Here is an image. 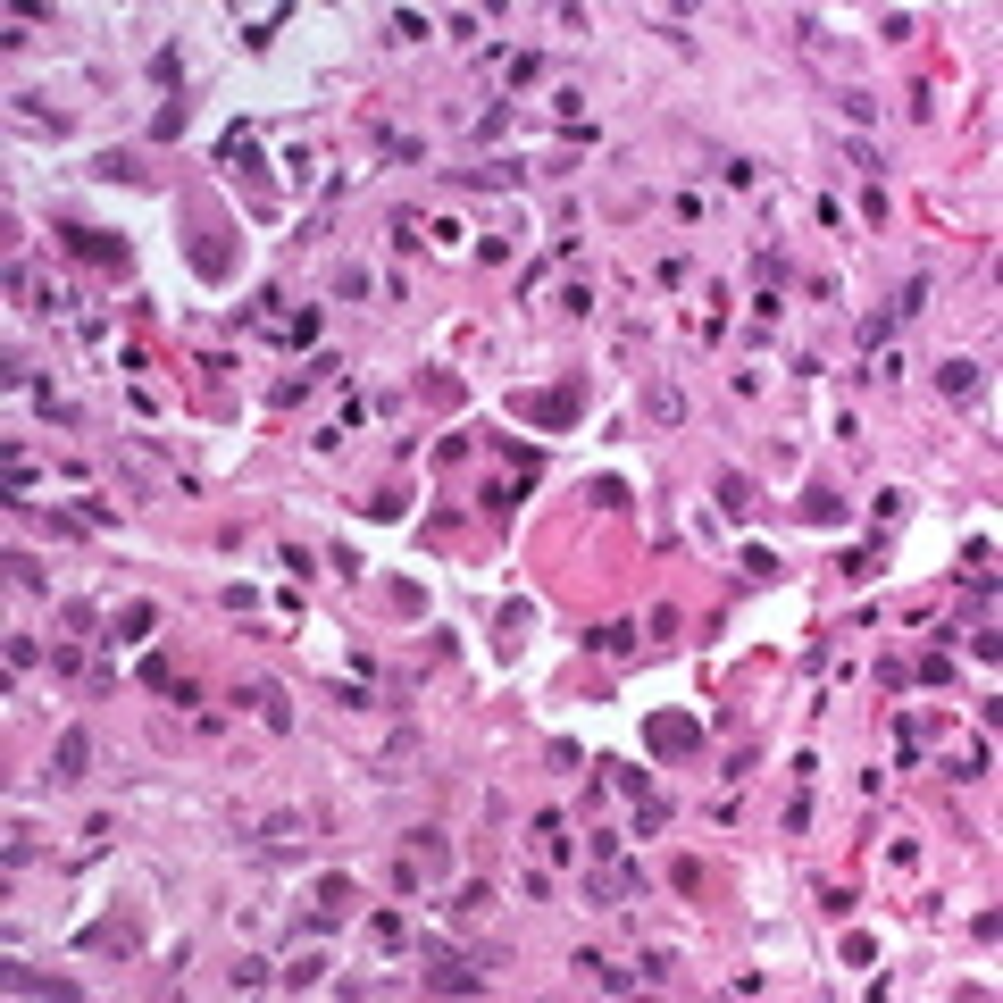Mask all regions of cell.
I'll list each match as a JSON object with an SVG mask.
<instances>
[{
	"label": "cell",
	"mask_w": 1003,
	"mask_h": 1003,
	"mask_svg": "<svg viewBox=\"0 0 1003 1003\" xmlns=\"http://www.w3.org/2000/svg\"><path fill=\"white\" fill-rule=\"evenodd\" d=\"M143 627H151V602H134V611H118V644H143Z\"/></svg>",
	"instance_id": "obj_8"
},
{
	"label": "cell",
	"mask_w": 1003,
	"mask_h": 1003,
	"mask_svg": "<svg viewBox=\"0 0 1003 1003\" xmlns=\"http://www.w3.org/2000/svg\"><path fill=\"white\" fill-rule=\"evenodd\" d=\"M886 310H895V318H912V310H928V276H903V293L886 301Z\"/></svg>",
	"instance_id": "obj_7"
},
{
	"label": "cell",
	"mask_w": 1003,
	"mask_h": 1003,
	"mask_svg": "<svg viewBox=\"0 0 1003 1003\" xmlns=\"http://www.w3.org/2000/svg\"><path fill=\"white\" fill-rule=\"evenodd\" d=\"M937 385L953 393V402H970V393L987 385V377H978V360H945V368H937Z\"/></svg>",
	"instance_id": "obj_3"
},
{
	"label": "cell",
	"mask_w": 1003,
	"mask_h": 1003,
	"mask_svg": "<svg viewBox=\"0 0 1003 1003\" xmlns=\"http://www.w3.org/2000/svg\"><path fill=\"white\" fill-rule=\"evenodd\" d=\"M9 586H26V594H42V569L26 561V552H9Z\"/></svg>",
	"instance_id": "obj_11"
},
{
	"label": "cell",
	"mask_w": 1003,
	"mask_h": 1003,
	"mask_svg": "<svg viewBox=\"0 0 1003 1003\" xmlns=\"http://www.w3.org/2000/svg\"><path fill=\"white\" fill-rule=\"evenodd\" d=\"M427 987H443V995H477L485 978L460 962V953H443V945H427Z\"/></svg>",
	"instance_id": "obj_1"
},
{
	"label": "cell",
	"mask_w": 1003,
	"mask_h": 1003,
	"mask_svg": "<svg viewBox=\"0 0 1003 1003\" xmlns=\"http://www.w3.org/2000/svg\"><path fill=\"white\" fill-rule=\"evenodd\" d=\"M895 326H903L895 310H878V318H861V343H870V352H878V343H886V335H895Z\"/></svg>",
	"instance_id": "obj_9"
},
{
	"label": "cell",
	"mask_w": 1003,
	"mask_h": 1003,
	"mask_svg": "<svg viewBox=\"0 0 1003 1003\" xmlns=\"http://www.w3.org/2000/svg\"><path fill=\"white\" fill-rule=\"evenodd\" d=\"M719 502H728L736 519H744V510H753V485H744V477H719Z\"/></svg>",
	"instance_id": "obj_10"
},
{
	"label": "cell",
	"mask_w": 1003,
	"mask_h": 1003,
	"mask_svg": "<svg viewBox=\"0 0 1003 1003\" xmlns=\"http://www.w3.org/2000/svg\"><path fill=\"white\" fill-rule=\"evenodd\" d=\"M410 761H418V736L402 728V736H393V744H385V761H377V778H410Z\"/></svg>",
	"instance_id": "obj_4"
},
{
	"label": "cell",
	"mask_w": 1003,
	"mask_h": 1003,
	"mask_svg": "<svg viewBox=\"0 0 1003 1003\" xmlns=\"http://www.w3.org/2000/svg\"><path fill=\"white\" fill-rule=\"evenodd\" d=\"M84 769H92V736H84V728H67V736H59V753H51V778H59V786H76Z\"/></svg>",
	"instance_id": "obj_2"
},
{
	"label": "cell",
	"mask_w": 1003,
	"mask_h": 1003,
	"mask_svg": "<svg viewBox=\"0 0 1003 1003\" xmlns=\"http://www.w3.org/2000/svg\"><path fill=\"white\" fill-rule=\"evenodd\" d=\"M644 410L661 418V427H678V418H686V402H678V385H652V393H644Z\"/></svg>",
	"instance_id": "obj_6"
},
{
	"label": "cell",
	"mask_w": 1003,
	"mask_h": 1003,
	"mask_svg": "<svg viewBox=\"0 0 1003 1003\" xmlns=\"http://www.w3.org/2000/svg\"><path fill=\"white\" fill-rule=\"evenodd\" d=\"M586 886H594L602 903H619V895H644V878H636V870H594Z\"/></svg>",
	"instance_id": "obj_5"
}]
</instances>
